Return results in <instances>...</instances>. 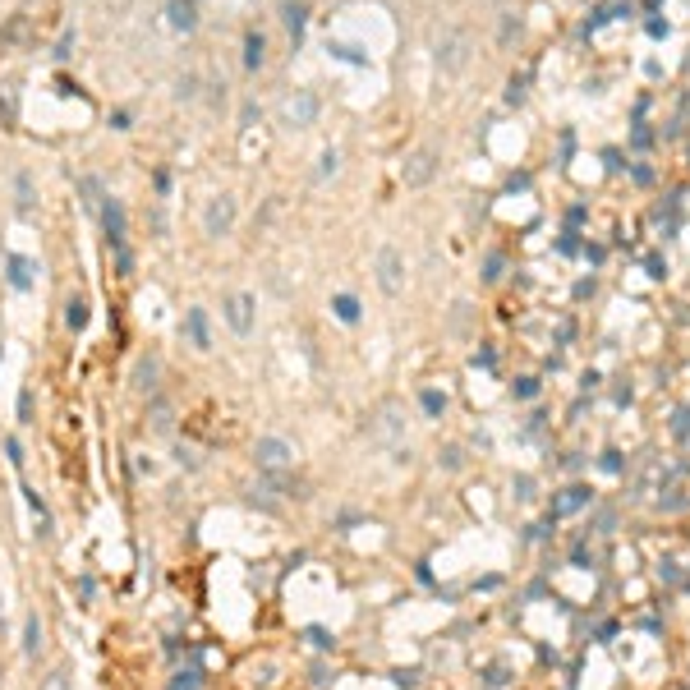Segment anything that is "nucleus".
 <instances>
[{
	"label": "nucleus",
	"instance_id": "f257e3e1",
	"mask_svg": "<svg viewBox=\"0 0 690 690\" xmlns=\"http://www.w3.org/2000/svg\"><path fill=\"white\" fill-rule=\"evenodd\" d=\"M235 217H239V207H235V198H230V193L207 198V207H203V235H212V239L230 235V230H235Z\"/></svg>",
	"mask_w": 690,
	"mask_h": 690
},
{
	"label": "nucleus",
	"instance_id": "f03ea898",
	"mask_svg": "<svg viewBox=\"0 0 690 690\" xmlns=\"http://www.w3.org/2000/svg\"><path fill=\"white\" fill-rule=\"evenodd\" d=\"M254 308H258V299L249 295V290H230L226 299H221V313H226V323H230V332L235 336H249L254 332Z\"/></svg>",
	"mask_w": 690,
	"mask_h": 690
},
{
	"label": "nucleus",
	"instance_id": "7ed1b4c3",
	"mask_svg": "<svg viewBox=\"0 0 690 690\" xmlns=\"http://www.w3.org/2000/svg\"><path fill=\"white\" fill-rule=\"evenodd\" d=\"M377 286H382V295H401L405 290V258L396 244H382L377 249Z\"/></svg>",
	"mask_w": 690,
	"mask_h": 690
},
{
	"label": "nucleus",
	"instance_id": "20e7f679",
	"mask_svg": "<svg viewBox=\"0 0 690 690\" xmlns=\"http://www.w3.org/2000/svg\"><path fill=\"white\" fill-rule=\"evenodd\" d=\"M254 460H258V470H286V465L295 460V446H290L286 437L267 433V437L254 442Z\"/></svg>",
	"mask_w": 690,
	"mask_h": 690
},
{
	"label": "nucleus",
	"instance_id": "39448f33",
	"mask_svg": "<svg viewBox=\"0 0 690 690\" xmlns=\"http://www.w3.org/2000/svg\"><path fill=\"white\" fill-rule=\"evenodd\" d=\"M281 120L290 124V129H308V124L318 120V97L313 92H295L281 102Z\"/></svg>",
	"mask_w": 690,
	"mask_h": 690
},
{
	"label": "nucleus",
	"instance_id": "423d86ee",
	"mask_svg": "<svg viewBox=\"0 0 690 690\" xmlns=\"http://www.w3.org/2000/svg\"><path fill=\"white\" fill-rule=\"evenodd\" d=\"M465 60H470V37H465V33H451L442 46H437V65H442V74H460Z\"/></svg>",
	"mask_w": 690,
	"mask_h": 690
},
{
	"label": "nucleus",
	"instance_id": "0eeeda50",
	"mask_svg": "<svg viewBox=\"0 0 690 690\" xmlns=\"http://www.w3.org/2000/svg\"><path fill=\"white\" fill-rule=\"evenodd\" d=\"M437 175V157L428 148H419V152H410V157H405V166H401V180L410 184V189H419V184H428Z\"/></svg>",
	"mask_w": 690,
	"mask_h": 690
},
{
	"label": "nucleus",
	"instance_id": "6e6552de",
	"mask_svg": "<svg viewBox=\"0 0 690 690\" xmlns=\"http://www.w3.org/2000/svg\"><path fill=\"white\" fill-rule=\"evenodd\" d=\"M166 23L175 33H193L198 28V0H166Z\"/></svg>",
	"mask_w": 690,
	"mask_h": 690
},
{
	"label": "nucleus",
	"instance_id": "1a4fd4ad",
	"mask_svg": "<svg viewBox=\"0 0 690 690\" xmlns=\"http://www.w3.org/2000/svg\"><path fill=\"white\" fill-rule=\"evenodd\" d=\"M157 377H161V359L157 355H143L139 359V368H134V392H143V396H157Z\"/></svg>",
	"mask_w": 690,
	"mask_h": 690
},
{
	"label": "nucleus",
	"instance_id": "9d476101",
	"mask_svg": "<svg viewBox=\"0 0 690 690\" xmlns=\"http://www.w3.org/2000/svg\"><path fill=\"white\" fill-rule=\"evenodd\" d=\"M102 221H106V235H111V244H124V203H120V198H111V193H106Z\"/></svg>",
	"mask_w": 690,
	"mask_h": 690
},
{
	"label": "nucleus",
	"instance_id": "9b49d317",
	"mask_svg": "<svg viewBox=\"0 0 690 690\" xmlns=\"http://www.w3.org/2000/svg\"><path fill=\"white\" fill-rule=\"evenodd\" d=\"M281 23H286V33L295 37H304V23H308V5L304 0H281Z\"/></svg>",
	"mask_w": 690,
	"mask_h": 690
},
{
	"label": "nucleus",
	"instance_id": "f8f14e48",
	"mask_svg": "<svg viewBox=\"0 0 690 690\" xmlns=\"http://www.w3.org/2000/svg\"><path fill=\"white\" fill-rule=\"evenodd\" d=\"M184 332H189V341L198 350H212V336H207V318H203V308H189L184 313Z\"/></svg>",
	"mask_w": 690,
	"mask_h": 690
},
{
	"label": "nucleus",
	"instance_id": "ddd939ff",
	"mask_svg": "<svg viewBox=\"0 0 690 690\" xmlns=\"http://www.w3.org/2000/svg\"><path fill=\"white\" fill-rule=\"evenodd\" d=\"M46 649V640H42V621H37V612H28L23 617V654L28 658H37Z\"/></svg>",
	"mask_w": 690,
	"mask_h": 690
},
{
	"label": "nucleus",
	"instance_id": "4468645a",
	"mask_svg": "<svg viewBox=\"0 0 690 690\" xmlns=\"http://www.w3.org/2000/svg\"><path fill=\"white\" fill-rule=\"evenodd\" d=\"M14 193H18V217H33L37 193H33V175H28V171H18V175H14Z\"/></svg>",
	"mask_w": 690,
	"mask_h": 690
},
{
	"label": "nucleus",
	"instance_id": "2eb2a0df",
	"mask_svg": "<svg viewBox=\"0 0 690 690\" xmlns=\"http://www.w3.org/2000/svg\"><path fill=\"white\" fill-rule=\"evenodd\" d=\"M262 60H267V42H262V33H249L244 37V70L249 74L262 70Z\"/></svg>",
	"mask_w": 690,
	"mask_h": 690
},
{
	"label": "nucleus",
	"instance_id": "dca6fc26",
	"mask_svg": "<svg viewBox=\"0 0 690 690\" xmlns=\"http://www.w3.org/2000/svg\"><path fill=\"white\" fill-rule=\"evenodd\" d=\"M5 267H9V286H14V290H28V286H33V262H28V258L9 254Z\"/></svg>",
	"mask_w": 690,
	"mask_h": 690
},
{
	"label": "nucleus",
	"instance_id": "f3484780",
	"mask_svg": "<svg viewBox=\"0 0 690 690\" xmlns=\"http://www.w3.org/2000/svg\"><path fill=\"white\" fill-rule=\"evenodd\" d=\"M79 193H83V207L87 212H97L106 203V189H102V180H97V175H83V180H79Z\"/></svg>",
	"mask_w": 690,
	"mask_h": 690
},
{
	"label": "nucleus",
	"instance_id": "a211bd4d",
	"mask_svg": "<svg viewBox=\"0 0 690 690\" xmlns=\"http://www.w3.org/2000/svg\"><path fill=\"white\" fill-rule=\"evenodd\" d=\"M166 690H203V667H180Z\"/></svg>",
	"mask_w": 690,
	"mask_h": 690
},
{
	"label": "nucleus",
	"instance_id": "6ab92c4d",
	"mask_svg": "<svg viewBox=\"0 0 690 690\" xmlns=\"http://www.w3.org/2000/svg\"><path fill=\"white\" fill-rule=\"evenodd\" d=\"M148 424H152L157 433H166V428H171V405L161 401V396H152V405H148Z\"/></svg>",
	"mask_w": 690,
	"mask_h": 690
},
{
	"label": "nucleus",
	"instance_id": "aec40b11",
	"mask_svg": "<svg viewBox=\"0 0 690 690\" xmlns=\"http://www.w3.org/2000/svg\"><path fill=\"white\" fill-rule=\"evenodd\" d=\"M37 690H70V672H65V667H51V672L37 681Z\"/></svg>",
	"mask_w": 690,
	"mask_h": 690
},
{
	"label": "nucleus",
	"instance_id": "412c9836",
	"mask_svg": "<svg viewBox=\"0 0 690 690\" xmlns=\"http://www.w3.org/2000/svg\"><path fill=\"white\" fill-rule=\"evenodd\" d=\"M336 171H341V152L327 148L323 157H318V180H327V175H336Z\"/></svg>",
	"mask_w": 690,
	"mask_h": 690
},
{
	"label": "nucleus",
	"instance_id": "4be33fe9",
	"mask_svg": "<svg viewBox=\"0 0 690 690\" xmlns=\"http://www.w3.org/2000/svg\"><path fill=\"white\" fill-rule=\"evenodd\" d=\"M65 323H70L74 332H83V327H87V304H83V299H70V313H65Z\"/></svg>",
	"mask_w": 690,
	"mask_h": 690
},
{
	"label": "nucleus",
	"instance_id": "5701e85b",
	"mask_svg": "<svg viewBox=\"0 0 690 690\" xmlns=\"http://www.w3.org/2000/svg\"><path fill=\"white\" fill-rule=\"evenodd\" d=\"M175 97H180V102H193V97H198V74H184V79L175 83Z\"/></svg>",
	"mask_w": 690,
	"mask_h": 690
},
{
	"label": "nucleus",
	"instance_id": "b1692460",
	"mask_svg": "<svg viewBox=\"0 0 690 690\" xmlns=\"http://www.w3.org/2000/svg\"><path fill=\"white\" fill-rule=\"evenodd\" d=\"M336 318H341V323H355V318H359V304L350 295H336Z\"/></svg>",
	"mask_w": 690,
	"mask_h": 690
},
{
	"label": "nucleus",
	"instance_id": "393cba45",
	"mask_svg": "<svg viewBox=\"0 0 690 690\" xmlns=\"http://www.w3.org/2000/svg\"><path fill=\"white\" fill-rule=\"evenodd\" d=\"M175 460H180L184 470H198V451H193V446H184V442L175 446Z\"/></svg>",
	"mask_w": 690,
	"mask_h": 690
},
{
	"label": "nucleus",
	"instance_id": "a878e982",
	"mask_svg": "<svg viewBox=\"0 0 690 690\" xmlns=\"http://www.w3.org/2000/svg\"><path fill=\"white\" fill-rule=\"evenodd\" d=\"M5 451H9V465H14V470H23V446H18L14 437H9V442H5Z\"/></svg>",
	"mask_w": 690,
	"mask_h": 690
},
{
	"label": "nucleus",
	"instance_id": "bb28decb",
	"mask_svg": "<svg viewBox=\"0 0 690 690\" xmlns=\"http://www.w3.org/2000/svg\"><path fill=\"white\" fill-rule=\"evenodd\" d=\"M258 120V106L254 102H244V111H239V124H244V129H249V124H254Z\"/></svg>",
	"mask_w": 690,
	"mask_h": 690
}]
</instances>
